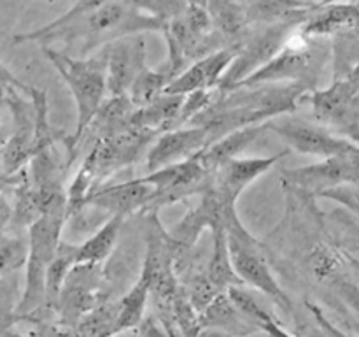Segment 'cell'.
<instances>
[{
	"instance_id": "cell-1",
	"label": "cell",
	"mask_w": 359,
	"mask_h": 337,
	"mask_svg": "<svg viewBox=\"0 0 359 337\" xmlns=\"http://www.w3.org/2000/svg\"><path fill=\"white\" fill-rule=\"evenodd\" d=\"M161 32L163 23L142 4L135 2H77L65 14L42 28L13 37L14 44L39 42L48 46L62 41L65 44L81 42L79 58H86L111 42L142 32Z\"/></svg>"
},
{
	"instance_id": "cell-2",
	"label": "cell",
	"mask_w": 359,
	"mask_h": 337,
	"mask_svg": "<svg viewBox=\"0 0 359 337\" xmlns=\"http://www.w3.org/2000/svg\"><path fill=\"white\" fill-rule=\"evenodd\" d=\"M309 91L312 90L302 84L235 88L217 95L212 105L196 116L189 125L202 126L214 143L235 130L263 125L277 116L293 112Z\"/></svg>"
},
{
	"instance_id": "cell-3",
	"label": "cell",
	"mask_w": 359,
	"mask_h": 337,
	"mask_svg": "<svg viewBox=\"0 0 359 337\" xmlns=\"http://www.w3.org/2000/svg\"><path fill=\"white\" fill-rule=\"evenodd\" d=\"M42 53L48 62L58 70L76 104V130L72 136H67L63 140L69 151V161H67L69 167L81 147L84 133L90 128L95 114L107 97V53L105 46L86 58H74L51 46H42Z\"/></svg>"
},
{
	"instance_id": "cell-4",
	"label": "cell",
	"mask_w": 359,
	"mask_h": 337,
	"mask_svg": "<svg viewBox=\"0 0 359 337\" xmlns=\"http://www.w3.org/2000/svg\"><path fill=\"white\" fill-rule=\"evenodd\" d=\"M65 216H41L28 227L27 262L23 272V293H21L18 318L30 322L35 326L53 322V315L46 311V274L62 241V232L67 223Z\"/></svg>"
},
{
	"instance_id": "cell-5",
	"label": "cell",
	"mask_w": 359,
	"mask_h": 337,
	"mask_svg": "<svg viewBox=\"0 0 359 337\" xmlns=\"http://www.w3.org/2000/svg\"><path fill=\"white\" fill-rule=\"evenodd\" d=\"M224 232H226V244L231 265H233V270L241 283L249 284V286L265 293L283 311L293 312L291 298L287 297L284 288L273 276L265 246L255 235L249 234V230L238 218L237 209H231L224 214Z\"/></svg>"
},
{
	"instance_id": "cell-6",
	"label": "cell",
	"mask_w": 359,
	"mask_h": 337,
	"mask_svg": "<svg viewBox=\"0 0 359 337\" xmlns=\"http://www.w3.org/2000/svg\"><path fill=\"white\" fill-rule=\"evenodd\" d=\"M161 34L168 44L167 63L177 76L196 60L224 48L203 2H182L181 9L165 21Z\"/></svg>"
},
{
	"instance_id": "cell-7",
	"label": "cell",
	"mask_w": 359,
	"mask_h": 337,
	"mask_svg": "<svg viewBox=\"0 0 359 337\" xmlns=\"http://www.w3.org/2000/svg\"><path fill=\"white\" fill-rule=\"evenodd\" d=\"M326 56H328V51L325 46L319 44L318 39L305 37L298 30L287 39L284 48L265 67L256 70L237 88L265 86V84H302L309 90H314Z\"/></svg>"
},
{
	"instance_id": "cell-8",
	"label": "cell",
	"mask_w": 359,
	"mask_h": 337,
	"mask_svg": "<svg viewBox=\"0 0 359 337\" xmlns=\"http://www.w3.org/2000/svg\"><path fill=\"white\" fill-rule=\"evenodd\" d=\"M304 23H277L269 27H259L258 30H252L244 39V42L238 48L233 62L228 67L226 74L221 79L217 91L224 93L233 88H237L242 81L265 67L287 42V39L300 30ZM256 28V27H255Z\"/></svg>"
},
{
	"instance_id": "cell-9",
	"label": "cell",
	"mask_w": 359,
	"mask_h": 337,
	"mask_svg": "<svg viewBox=\"0 0 359 337\" xmlns=\"http://www.w3.org/2000/svg\"><path fill=\"white\" fill-rule=\"evenodd\" d=\"M104 284L105 272L100 263L74 265L60 290L55 322L63 329H74L88 312L107 298Z\"/></svg>"
},
{
	"instance_id": "cell-10",
	"label": "cell",
	"mask_w": 359,
	"mask_h": 337,
	"mask_svg": "<svg viewBox=\"0 0 359 337\" xmlns=\"http://www.w3.org/2000/svg\"><path fill=\"white\" fill-rule=\"evenodd\" d=\"M147 183L153 186L154 193L147 206L146 213L153 214L161 207L172 206L175 202L186 200L188 197H202L212 183V172L207 171L198 158L193 157L181 164L170 165V167L160 168L156 172L144 176Z\"/></svg>"
},
{
	"instance_id": "cell-11",
	"label": "cell",
	"mask_w": 359,
	"mask_h": 337,
	"mask_svg": "<svg viewBox=\"0 0 359 337\" xmlns=\"http://www.w3.org/2000/svg\"><path fill=\"white\" fill-rule=\"evenodd\" d=\"M156 137V133L147 130L130 128L109 139L95 140L90 153L83 160V164H86L93 174V190L104 186L105 181L121 168L135 164Z\"/></svg>"
},
{
	"instance_id": "cell-12",
	"label": "cell",
	"mask_w": 359,
	"mask_h": 337,
	"mask_svg": "<svg viewBox=\"0 0 359 337\" xmlns=\"http://www.w3.org/2000/svg\"><path fill=\"white\" fill-rule=\"evenodd\" d=\"M287 151L272 154V157H255V158H233L212 174V183L207 192L217 200L221 209H237V200L245 188L256 179L262 178L273 165L286 157Z\"/></svg>"
},
{
	"instance_id": "cell-13",
	"label": "cell",
	"mask_w": 359,
	"mask_h": 337,
	"mask_svg": "<svg viewBox=\"0 0 359 337\" xmlns=\"http://www.w3.org/2000/svg\"><path fill=\"white\" fill-rule=\"evenodd\" d=\"M21 93L23 91L13 90L6 98L7 107L13 114V132L0 147L4 181L20 174L30 161L35 128L34 104L30 97L25 98Z\"/></svg>"
},
{
	"instance_id": "cell-14",
	"label": "cell",
	"mask_w": 359,
	"mask_h": 337,
	"mask_svg": "<svg viewBox=\"0 0 359 337\" xmlns=\"http://www.w3.org/2000/svg\"><path fill=\"white\" fill-rule=\"evenodd\" d=\"M266 125L269 130L286 140L294 151L309 157H319L323 160L339 157L354 146V143L335 136L326 126L314 125L300 118H286L279 121L272 119Z\"/></svg>"
},
{
	"instance_id": "cell-15",
	"label": "cell",
	"mask_w": 359,
	"mask_h": 337,
	"mask_svg": "<svg viewBox=\"0 0 359 337\" xmlns=\"http://www.w3.org/2000/svg\"><path fill=\"white\" fill-rule=\"evenodd\" d=\"M107 53V95H128L133 81L147 67L146 41L142 35H130L105 46Z\"/></svg>"
},
{
	"instance_id": "cell-16",
	"label": "cell",
	"mask_w": 359,
	"mask_h": 337,
	"mask_svg": "<svg viewBox=\"0 0 359 337\" xmlns=\"http://www.w3.org/2000/svg\"><path fill=\"white\" fill-rule=\"evenodd\" d=\"M212 143L209 133L202 126H181V128L167 130L153 140L147 153V171L156 172L160 168L181 164L196 157Z\"/></svg>"
},
{
	"instance_id": "cell-17",
	"label": "cell",
	"mask_w": 359,
	"mask_h": 337,
	"mask_svg": "<svg viewBox=\"0 0 359 337\" xmlns=\"http://www.w3.org/2000/svg\"><path fill=\"white\" fill-rule=\"evenodd\" d=\"M153 186L144 178L132 181L119 183V185H104L93 190L86 199V207L93 206L125 220L126 216L135 213H146L151 199H153Z\"/></svg>"
},
{
	"instance_id": "cell-18",
	"label": "cell",
	"mask_w": 359,
	"mask_h": 337,
	"mask_svg": "<svg viewBox=\"0 0 359 337\" xmlns=\"http://www.w3.org/2000/svg\"><path fill=\"white\" fill-rule=\"evenodd\" d=\"M238 48H223L219 51H214L203 58L193 62L188 69L182 70L170 84H168L165 93L170 95H184L193 93L200 90H217L221 79L226 74L228 67L233 62Z\"/></svg>"
},
{
	"instance_id": "cell-19",
	"label": "cell",
	"mask_w": 359,
	"mask_h": 337,
	"mask_svg": "<svg viewBox=\"0 0 359 337\" xmlns=\"http://www.w3.org/2000/svg\"><path fill=\"white\" fill-rule=\"evenodd\" d=\"M316 119L337 126L354 125V104L358 95L344 79L335 81L326 90H312L307 93Z\"/></svg>"
},
{
	"instance_id": "cell-20",
	"label": "cell",
	"mask_w": 359,
	"mask_h": 337,
	"mask_svg": "<svg viewBox=\"0 0 359 337\" xmlns=\"http://www.w3.org/2000/svg\"><path fill=\"white\" fill-rule=\"evenodd\" d=\"M200 330L202 332L221 333L226 337H248L256 332H262L256 323L245 318L228 298L226 291L217 295L209 308L198 316Z\"/></svg>"
},
{
	"instance_id": "cell-21",
	"label": "cell",
	"mask_w": 359,
	"mask_h": 337,
	"mask_svg": "<svg viewBox=\"0 0 359 337\" xmlns=\"http://www.w3.org/2000/svg\"><path fill=\"white\" fill-rule=\"evenodd\" d=\"M359 27V6L354 4H319L318 9L307 18L300 27V34L305 37L319 39L325 35H337L340 32L353 30Z\"/></svg>"
},
{
	"instance_id": "cell-22",
	"label": "cell",
	"mask_w": 359,
	"mask_h": 337,
	"mask_svg": "<svg viewBox=\"0 0 359 337\" xmlns=\"http://www.w3.org/2000/svg\"><path fill=\"white\" fill-rule=\"evenodd\" d=\"M210 16L212 30L224 48H237L251 32L248 9L241 2H203Z\"/></svg>"
},
{
	"instance_id": "cell-23",
	"label": "cell",
	"mask_w": 359,
	"mask_h": 337,
	"mask_svg": "<svg viewBox=\"0 0 359 337\" xmlns=\"http://www.w3.org/2000/svg\"><path fill=\"white\" fill-rule=\"evenodd\" d=\"M266 123L256 126H245V128L226 133V136L221 137V139L210 143L205 150L200 151V153L196 154V158H198V161L207 168V171L214 174L217 167H221V165L226 164V161L233 160V158H238V154H241L242 151L248 150L262 133H265L266 130H269V125H266Z\"/></svg>"
},
{
	"instance_id": "cell-24",
	"label": "cell",
	"mask_w": 359,
	"mask_h": 337,
	"mask_svg": "<svg viewBox=\"0 0 359 337\" xmlns=\"http://www.w3.org/2000/svg\"><path fill=\"white\" fill-rule=\"evenodd\" d=\"M182 98L184 97L181 95L163 93L151 104L135 109L132 118V128L147 130L156 136L167 132V130H174L179 111H181Z\"/></svg>"
},
{
	"instance_id": "cell-25",
	"label": "cell",
	"mask_w": 359,
	"mask_h": 337,
	"mask_svg": "<svg viewBox=\"0 0 359 337\" xmlns=\"http://www.w3.org/2000/svg\"><path fill=\"white\" fill-rule=\"evenodd\" d=\"M135 109L137 107L130 102L126 95L109 97L98 109L86 132H90L95 137V140L109 139V137L126 132V130L132 128V118Z\"/></svg>"
},
{
	"instance_id": "cell-26",
	"label": "cell",
	"mask_w": 359,
	"mask_h": 337,
	"mask_svg": "<svg viewBox=\"0 0 359 337\" xmlns=\"http://www.w3.org/2000/svg\"><path fill=\"white\" fill-rule=\"evenodd\" d=\"M210 234H212V251H210L209 262L205 263V274L210 283L223 293L233 286H244L235 274L233 265H231L226 244V232H224V220L217 221L210 228Z\"/></svg>"
},
{
	"instance_id": "cell-27",
	"label": "cell",
	"mask_w": 359,
	"mask_h": 337,
	"mask_svg": "<svg viewBox=\"0 0 359 337\" xmlns=\"http://www.w3.org/2000/svg\"><path fill=\"white\" fill-rule=\"evenodd\" d=\"M149 283L140 274L132 288L116 300L118 304V316H116V336L128 333L137 330V326L146 318L149 308Z\"/></svg>"
},
{
	"instance_id": "cell-28",
	"label": "cell",
	"mask_w": 359,
	"mask_h": 337,
	"mask_svg": "<svg viewBox=\"0 0 359 337\" xmlns=\"http://www.w3.org/2000/svg\"><path fill=\"white\" fill-rule=\"evenodd\" d=\"M123 221H125L123 218L111 216L83 244H76V265H86V263L102 265L118 244Z\"/></svg>"
},
{
	"instance_id": "cell-29",
	"label": "cell",
	"mask_w": 359,
	"mask_h": 337,
	"mask_svg": "<svg viewBox=\"0 0 359 337\" xmlns=\"http://www.w3.org/2000/svg\"><path fill=\"white\" fill-rule=\"evenodd\" d=\"M177 77V74L170 69L168 63L161 65L160 69H151L146 67L142 72L139 74L135 81H133L132 88L128 90L126 97L130 98L133 105L137 109L144 107V105L151 104L153 100H156L158 97L167 91L168 84Z\"/></svg>"
},
{
	"instance_id": "cell-30",
	"label": "cell",
	"mask_w": 359,
	"mask_h": 337,
	"mask_svg": "<svg viewBox=\"0 0 359 337\" xmlns=\"http://www.w3.org/2000/svg\"><path fill=\"white\" fill-rule=\"evenodd\" d=\"M76 265V244L67 241H60L58 249L53 256L51 263L46 274V311L55 316L56 300H58L60 290L65 283L67 276Z\"/></svg>"
},
{
	"instance_id": "cell-31",
	"label": "cell",
	"mask_w": 359,
	"mask_h": 337,
	"mask_svg": "<svg viewBox=\"0 0 359 337\" xmlns=\"http://www.w3.org/2000/svg\"><path fill=\"white\" fill-rule=\"evenodd\" d=\"M20 272L21 270H16L0 277V337L13 332L20 323L18 308L23 293V277Z\"/></svg>"
},
{
	"instance_id": "cell-32",
	"label": "cell",
	"mask_w": 359,
	"mask_h": 337,
	"mask_svg": "<svg viewBox=\"0 0 359 337\" xmlns=\"http://www.w3.org/2000/svg\"><path fill=\"white\" fill-rule=\"evenodd\" d=\"M27 262V241L7 232L0 234V277L21 270Z\"/></svg>"
},
{
	"instance_id": "cell-33",
	"label": "cell",
	"mask_w": 359,
	"mask_h": 337,
	"mask_svg": "<svg viewBox=\"0 0 359 337\" xmlns=\"http://www.w3.org/2000/svg\"><path fill=\"white\" fill-rule=\"evenodd\" d=\"M307 309L312 315V322H314V325L307 329V337H353L347 332H344L340 326H337L318 304L309 300Z\"/></svg>"
},
{
	"instance_id": "cell-34",
	"label": "cell",
	"mask_w": 359,
	"mask_h": 337,
	"mask_svg": "<svg viewBox=\"0 0 359 337\" xmlns=\"http://www.w3.org/2000/svg\"><path fill=\"white\" fill-rule=\"evenodd\" d=\"M319 197L332 199L339 202L346 211H349L354 218L359 220V185H342L337 188L323 192Z\"/></svg>"
},
{
	"instance_id": "cell-35",
	"label": "cell",
	"mask_w": 359,
	"mask_h": 337,
	"mask_svg": "<svg viewBox=\"0 0 359 337\" xmlns=\"http://www.w3.org/2000/svg\"><path fill=\"white\" fill-rule=\"evenodd\" d=\"M13 90L28 93V86H25L2 62H0V102H6L7 95Z\"/></svg>"
},
{
	"instance_id": "cell-36",
	"label": "cell",
	"mask_w": 359,
	"mask_h": 337,
	"mask_svg": "<svg viewBox=\"0 0 359 337\" xmlns=\"http://www.w3.org/2000/svg\"><path fill=\"white\" fill-rule=\"evenodd\" d=\"M259 329H262V332H265L269 337H300L298 333L290 332V330H287L276 316L270 315L266 309L262 315V318H259Z\"/></svg>"
},
{
	"instance_id": "cell-37",
	"label": "cell",
	"mask_w": 359,
	"mask_h": 337,
	"mask_svg": "<svg viewBox=\"0 0 359 337\" xmlns=\"http://www.w3.org/2000/svg\"><path fill=\"white\" fill-rule=\"evenodd\" d=\"M135 337H168V336L163 330V326L158 323V319L154 318L151 312H147L146 318L142 319V323L137 326Z\"/></svg>"
},
{
	"instance_id": "cell-38",
	"label": "cell",
	"mask_w": 359,
	"mask_h": 337,
	"mask_svg": "<svg viewBox=\"0 0 359 337\" xmlns=\"http://www.w3.org/2000/svg\"><path fill=\"white\" fill-rule=\"evenodd\" d=\"M11 220H13V206L0 193V234H4L11 227Z\"/></svg>"
},
{
	"instance_id": "cell-39",
	"label": "cell",
	"mask_w": 359,
	"mask_h": 337,
	"mask_svg": "<svg viewBox=\"0 0 359 337\" xmlns=\"http://www.w3.org/2000/svg\"><path fill=\"white\" fill-rule=\"evenodd\" d=\"M344 81H346L347 84L351 86V90L354 91V93L359 95V63L356 67H354L353 70H351L349 74H347L346 77H344Z\"/></svg>"
},
{
	"instance_id": "cell-40",
	"label": "cell",
	"mask_w": 359,
	"mask_h": 337,
	"mask_svg": "<svg viewBox=\"0 0 359 337\" xmlns=\"http://www.w3.org/2000/svg\"><path fill=\"white\" fill-rule=\"evenodd\" d=\"M6 337H41V336H39V333H35V332H32V333H20V332H16V330H13V332L7 333Z\"/></svg>"
},
{
	"instance_id": "cell-41",
	"label": "cell",
	"mask_w": 359,
	"mask_h": 337,
	"mask_svg": "<svg viewBox=\"0 0 359 337\" xmlns=\"http://www.w3.org/2000/svg\"><path fill=\"white\" fill-rule=\"evenodd\" d=\"M344 255H346V253H344ZM346 260L351 263V265H353V269L356 270V274L359 276V262H358V260L353 258V256H349V255H346Z\"/></svg>"
},
{
	"instance_id": "cell-42",
	"label": "cell",
	"mask_w": 359,
	"mask_h": 337,
	"mask_svg": "<svg viewBox=\"0 0 359 337\" xmlns=\"http://www.w3.org/2000/svg\"><path fill=\"white\" fill-rule=\"evenodd\" d=\"M0 147H2V143H0ZM4 183V168H2V157H0V185Z\"/></svg>"
}]
</instances>
